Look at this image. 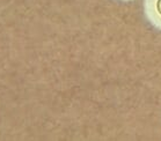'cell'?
<instances>
[{"instance_id": "6da1fadb", "label": "cell", "mask_w": 161, "mask_h": 141, "mask_svg": "<svg viewBox=\"0 0 161 141\" xmlns=\"http://www.w3.org/2000/svg\"><path fill=\"white\" fill-rule=\"evenodd\" d=\"M144 15L153 28L161 31V0H144Z\"/></svg>"}, {"instance_id": "7a4b0ae2", "label": "cell", "mask_w": 161, "mask_h": 141, "mask_svg": "<svg viewBox=\"0 0 161 141\" xmlns=\"http://www.w3.org/2000/svg\"><path fill=\"white\" fill-rule=\"evenodd\" d=\"M119 1H133V0H119Z\"/></svg>"}]
</instances>
